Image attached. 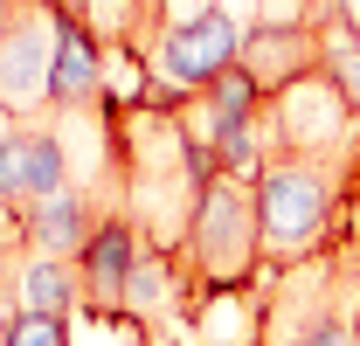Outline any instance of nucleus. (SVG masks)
Returning <instances> with one entry per match:
<instances>
[{
	"label": "nucleus",
	"mask_w": 360,
	"mask_h": 346,
	"mask_svg": "<svg viewBox=\"0 0 360 346\" xmlns=\"http://www.w3.org/2000/svg\"><path fill=\"white\" fill-rule=\"evenodd\" d=\"M111 215V201H104V187H56L42 201H28V208H14V250H42V257H84L90 236L104 229Z\"/></svg>",
	"instance_id": "423d86ee"
},
{
	"label": "nucleus",
	"mask_w": 360,
	"mask_h": 346,
	"mask_svg": "<svg viewBox=\"0 0 360 346\" xmlns=\"http://www.w3.org/2000/svg\"><path fill=\"white\" fill-rule=\"evenodd\" d=\"M243 70L257 77L264 97L305 84L326 70V28L319 21H250L243 28Z\"/></svg>",
	"instance_id": "6e6552de"
},
{
	"label": "nucleus",
	"mask_w": 360,
	"mask_h": 346,
	"mask_svg": "<svg viewBox=\"0 0 360 346\" xmlns=\"http://www.w3.org/2000/svg\"><path fill=\"white\" fill-rule=\"evenodd\" d=\"M326 77L347 97V111L360 118V35H326Z\"/></svg>",
	"instance_id": "9b49d317"
},
{
	"label": "nucleus",
	"mask_w": 360,
	"mask_h": 346,
	"mask_svg": "<svg viewBox=\"0 0 360 346\" xmlns=\"http://www.w3.org/2000/svg\"><path fill=\"white\" fill-rule=\"evenodd\" d=\"M347 35H360V0H347Z\"/></svg>",
	"instance_id": "dca6fc26"
},
{
	"label": "nucleus",
	"mask_w": 360,
	"mask_h": 346,
	"mask_svg": "<svg viewBox=\"0 0 360 346\" xmlns=\"http://www.w3.org/2000/svg\"><path fill=\"white\" fill-rule=\"evenodd\" d=\"M7 346H70V319L21 312V319H14V340H7Z\"/></svg>",
	"instance_id": "ddd939ff"
},
{
	"label": "nucleus",
	"mask_w": 360,
	"mask_h": 346,
	"mask_svg": "<svg viewBox=\"0 0 360 346\" xmlns=\"http://www.w3.org/2000/svg\"><path fill=\"white\" fill-rule=\"evenodd\" d=\"M132 346H174V340H167V333H160V340H132Z\"/></svg>",
	"instance_id": "f3484780"
},
{
	"label": "nucleus",
	"mask_w": 360,
	"mask_h": 346,
	"mask_svg": "<svg viewBox=\"0 0 360 346\" xmlns=\"http://www.w3.org/2000/svg\"><path fill=\"white\" fill-rule=\"evenodd\" d=\"M139 257H146V236L111 208L104 229L90 236V250L77 257V284H84V312H90V319H104V326L125 319V291H132Z\"/></svg>",
	"instance_id": "1a4fd4ad"
},
{
	"label": "nucleus",
	"mask_w": 360,
	"mask_h": 346,
	"mask_svg": "<svg viewBox=\"0 0 360 346\" xmlns=\"http://www.w3.org/2000/svg\"><path fill=\"white\" fill-rule=\"evenodd\" d=\"M236 63H243V21L215 0V7H201L194 21L153 35V49H146V104L174 111L180 97H201V90L215 84L222 70H236Z\"/></svg>",
	"instance_id": "7ed1b4c3"
},
{
	"label": "nucleus",
	"mask_w": 360,
	"mask_h": 346,
	"mask_svg": "<svg viewBox=\"0 0 360 346\" xmlns=\"http://www.w3.org/2000/svg\"><path fill=\"white\" fill-rule=\"evenodd\" d=\"M201 7H215V0H146V28L167 35V28H180V21H194ZM153 35H146V49H153Z\"/></svg>",
	"instance_id": "4468645a"
},
{
	"label": "nucleus",
	"mask_w": 360,
	"mask_h": 346,
	"mask_svg": "<svg viewBox=\"0 0 360 346\" xmlns=\"http://www.w3.org/2000/svg\"><path fill=\"white\" fill-rule=\"evenodd\" d=\"M90 14H118V28H111V42L118 49H132L139 63H146V0H90Z\"/></svg>",
	"instance_id": "f8f14e48"
},
{
	"label": "nucleus",
	"mask_w": 360,
	"mask_h": 346,
	"mask_svg": "<svg viewBox=\"0 0 360 346\" xmlns=\"http://www.w3.org/2000/svg\"><path fill=\"white\" fill-rule=\"evenodd\" d=\"M49 111H56V118H77V111H111V49H104V28H97L90 14H77V7H56Z\"/></svg>",
	"instance_id": "39448f33"
},
{
	"label": "nucleus",
	"mask_w": 360,
	"mask_h": 346,
	"mask_svg": "<svg viewBox=\"0 0 360 346\" xmlns=\"http://www.w3.org/2000/svg\"><path fill=\"white\" fill-rule=\"evenodd\" d=\"M14 319H21V305H14V291H7V277H0V346L14 340Z\"/></svg>",
	"instance_id": "2eb2a0df"
},
{
	"label": "nucleus",
	"mask_w": 360,
	"mask_h": 346,
	"mask_svg": "<svg viewBox=\"0 0 360 346\" xmlns=\"http://www.w3.org/2000/svg\"><path fill=\"white\" fill-rule=\"evenodd\" d=\"M0 277L21 312H42V319H77L84 312V284H77V263L70 257H42V250H0Z\"/></svg>",
	"instance_id": "9d476101"
},
{
	"label": "nucleus",
	"mask_w": 360,
	"mask_h": 346,
	"mask_svg": "<svg viewBox=\"0 0 360 346\" xmlns=\"http://www.w3.org/2000/svg\"><path fill=\"white\" fill-rule=\"evenodd\" d=\"M180 263H187V284L194 298H229V291H250L264 277V222H257V180H236V173H215L201 187V208L187 222V243H180Z\"/></svg>",
	"instance_id": "f03ea898"
},
{
	"label": "nucleus",
	"mask_w": 360,
	"mask_h": 346,
	"mask_svg": "<svg viewBox=\"0 0 360 346\" xmlns=\"http://www.w3.org/2000/svg\"><path fill=\"white\" fill-rule=\"evenodd\" d=\"M360 194V139L354 146H333V153H270L257 173V222H264V263L319 257L340 229L347 208Z\"/></svg>",
	"instance_id": "f257e3e1"
},
{
	"label": "nucleus",
	"mask_w": 360,
	"mask_h": 346,
	"mask_svg": "<svg viewBox=\"0 0 360 346\" xmlns=\"http://www.w3.org/2000/svg\"><path fill=\"white\" fill-rule=\"evenodd\" d=\"M56 7L63 0H0V118L42 125L49 111V63H56Z\"/></svg>",
	"instance_id": "20e7f679"
},
{
	"label": "nucleus",
	"mask_w": 360,
	"mask_h": 346,
	"mask_svg": "<svg viewBox=\"0 0 360 346\" xmlns=\"http://www.w3.org/2000/svg\"><path fill=\"white\" fill-rule=\"evenodd\" d=\"M56 187H70V146H63V118L42 125H7L0 132V208H28Z\"/></svg>",
	"instance_id": "0eeeda50"
}]
</instances>
